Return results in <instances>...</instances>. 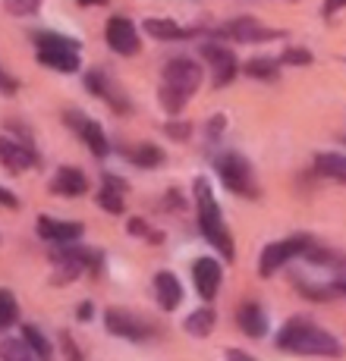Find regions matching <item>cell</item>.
<instances>
[{"label":"cell","instance_id":"1","mask_svg":"<svg viewBox=\"0 0 346 361\" xmlns=\"http://www.w3.org/2000/svg\"><path fill=\"white\" fill-rule=\"evenodd\" d=\"M277 345L293 355H321V358H340L343 345L328 330L315 327L311 321H290L287 327L277 333Z\"/></svg>","mask_w":346,"mask_h":361},{"label":"cell","instance_id":"2","mask_svg":"<svg viewBox=\"0 0 346 361\" xmlns=\"http://www.w3.org/2000/svg\"><path fill=\"white\" fill-rule=\"evenodd\" d=\"M202 85V66L189 57H177L164 66V85H161V107L167 114H179L186 101Z\"/></svg>","mask_w":346,"mask_h":361},{"label":"cell","instance_id":"3","mask_svg":"<svg viewBox=\"0 0 346 361\" xmlns=\"http://www.w3.org/2000/svg\"><path fill=\"white\" fill-rule=\"evenodd\" d=\"M196 207H198V226H202V235L224 255L227 261H233V239L224 226V214L217 207V198L211 195V185L208 179H196Z\"/></svg>","mask_w":346,"mask_h":361},{"label":"cell","instance_id":"4","mask_svg":"<svg viewBox=\"0 0 346 361\" xmlns=\"http://www.w3.org/2000/svg\"><path fill=\"white\" fill-rule=\"evenodd\" d=\"M35 57L38 63L57 69V73H76L79 69V41L76 38H66V35H57V32H41L35 35Z\"/></svg>","mask_w":346,"mask_h":361},{"label":"cell","instance_id":"5","mask_svg":"<svg viewBox=\"0 0 346 361\" xmlns=\"http://www.w3.org/2000/svg\"><path fill=\"white\" fill-rule=\"evenodd\" d=\"M217 176L220 183L227 185L230 192H237V195H246V198H258V185H255V176H252V166L242 154L237 151H227V154L217 157Z\"/></svg>","mask_w":346,"mask_h":361},{"label":"cell","instance_id":"6","mask_svg":"<svg viewBox=\"0 0 346 361\" xmlns=\"http://www.w3.org/2000/svg\"><path fill=\"white\" fill-rule=\"evenodd\" d=\"M311 248V239L309 235H290V239H280V242H271V245L261 252L258 258V274L261 276H274L277 270L283 267L287 261L299 258Z\"/></svg>","mask_w":346,"mask_h":361},{"label":"cell","instance_id":"7","mask_svg":"<svg viewBox=\"0 0 346 361\" xmlns=\"http://www.w3.org/2000/svg\"><path fill=\"white\" fill-rule=\"evenodd\" d=\"M51 261H54V267H57L60 280H76V276L85 274L88 267H95L98 255L88 252V248H69V242H66L64 248H54Z\"/></svg>","mask_w":346,"mask_h":361},{"label":"cell","instance_id":"8","mask_svg":"<svg viewBox=\"0 0 346 361\" xmlns=\"http://www.w3.org/2000/svg\"><path fill=\"white\" fill-rule=\"evenodd\" d=\"M104 324H107V330L114 333V336H123V339H133V343H142V339L151 336V327L142 321V317L129 314V311L123 308H107V314H104Z\"/></svg>","mask_w":346,"mask_h":361},{"label":"cell","instance_id":"9","mask_svg":"<svg viewBox=\"0 0 346 361\" xmlns=\"http://www.w3.org/2000/svg\"><path fill=\"white\" fill-rule=\"evenodd\" d=\"M0 164L6 166L10 173H23L29 166L38 164V154L32 151V142H19V138L10 135H0Z\"/></svg>","mask_w":346,"mask_h":361},{"label":"cell","instance_id":"10","mask_svg":"<svg viewBox=\"0 0 346 361\" xmlns=\"http://www.w3.org/2000/svg\"><path fill=\"white\" fill-rule=\"evenodd\" d=\"M104 38H107L110 51H117L120 57H133V54L138 51V32H136V25L129 23L126 16H114V19H107Z\"/></svg>","mask_w":346,"mask_h":361},{"label":"cell","instance_id":"11","mask_svg":"<svg viewBox=\"0 0 346 361\" xmlns=\"http://www.w3.org/2000/svg\"><path fill=\"white\" fill-rule=\"evenodd\" d=\"M66 123H69V126H73L76 132H79V138L88 145V148H92L95 157H107V154H110L107 135H104V129H101L95 120H88V116L79 114V110H69V114H66Z\"/></svg>","mask_w":346,"mask_h":361},{"label":"cell","instance_id":"12","mask_svg":"<svg viewBox=\"0 0 346 361\" xmlns=\"http://www.w3.org/2000/svg\"><path fill=\"white\" fill-rule=\"evenodd\" d=\"M202 54H205V60L214 69V85H230V82L239 75V63H237V57H233L230 47L202 44Z\"/></svg>","mask_w":346,"mask_h":361},{"label":"cell","instance_id":"13","mask_svg":"<svg viewBox=\"0 0 346 361\" xmlns=\"http://www.w3.org/2000/svg\"><path fill=\"white\" fill-rule=\"evenodd\" d=\"M224 32L230 35L233 41H242V44H261V41H274V38H280V32H277V29H268L265 23H258V19H252V16L230 19Z\"/></svg>","mask_w":346,"mask_h":361},{"label":"cell","instance_id":"14","mask_svg":"<svg viewBox=\"0 0 346 361\" xmlns=\"http://www.w3.org/2000/svg\"><path fill=\"white\" fill-rule=\"evenodd\" d=\"M38 235L54 245H66V242H76L82 235V224L76 220H57V217H38Z\"/></svg>","mask_w":346,"mask_h":361},{"label":"cell","instance_id":"15","mask_svg":"<svg viewBox=\"0 0 346 361\" xmlns=\"http://www.w3.org/2000/svg\"><path fill=\"white\" fill-rule=\"evenodd\" d=\"M192 280H196V289L202 298H214L220 289V280H224V274H220V264L214 258H198L192 264Z\"/></svg>","mask_w":346,"mask_h":361},{"label":"cell","instance_id":"16","mask_svg":"<svg viewBox=\"0 0 346 361\" xmlns=\"http://www.w3.org/2000/svg\"><path fill=\"white\" fill-rule=\"evenodd\" d=\"M51 189L57 192V195L76 198V195H85L88 192V179L79 166H60L57 176H54V183H51Z\"/></svg>","mask_w":346,"mask_h":361},{"label":"cell","instance_id":"17","mask_svg":"<svg viewBox=\"0 0 346 361\" xmlns=\"http://www.w3.org/2000/svg\"><path fill=\"white\" fill-rule=\"evenodd\" d=\"M237 324H239V330L249 333L252 339H261L268 333V314H265V308L255 302H246L237 311Z\"/></svg>","mask_w":346,"mask_h":361},{"label":"cell","instance_id":"18","mask_svg":"<svg viewBox=\"0 0 346 361\" xmlns=\"http://www.w3.org/2000/svg\"><path fill=\"white\" fill-rule=\"evenodd\" d=\"M123 192H126V183L107 173V176H104V189L98 192V204L107 214H123V207H126V201H123Z\"/></svg>","mask_w":346,"mask_h":361},{"label":"cell","instance_id":"19","mask_svg":"<svg viewBox=\"0 0 346 361\" xmlns=\"http://www.w3.org/2000/svg\"><path fill=\"white\" fill-rule=\"evenodd\" d=\"M155 293H157V302H161L164 311H173L183 302V286H179V280L173 274H167V270L155 276Z\"/></svg>","mask_w":346,"mask_h":361},{"label":"cell","instance_id":"20","mask_svg":"<svg viewBox=\"0 0 346 361\" xmlns=\"http://www.w3.org/2000/svg\"><path fill=\"white\" fill-rule=\"evenodd\" d=\"M315 173L324 179H334V183H346V154L328 151V154L315 157Z\"/></svg>","mask_w":346,"mask_h":361},{"label":"cell","instance_id":"21","mask_svg":"<svg viewBox=\"0 0 346 361\" xmlns=\"http://www.w3.org/2000/svg\"><path fill=\"white\" fill-rule=\"evenodd\" d=\"M85 85H88V92L101 94V98L107 101L110 107H120V110H126V101H123L120 94L114 92V85H110V82H107V75H104L101 69H92V73L85 75Z\"/></svg>","mask_w":346,"mask_h":361},{"label":"cell","instance_id":"22","mask_svg":"<svg viewBox=\"0 0 346 361\" xmlns=\"http://www.w3.org/2000/svg\"><path fill=\"white\" fill-rule=\"evenodd\" d=\"M0 358L4 361H47V355L35 352L25 339H4L0 343Z\"/></svg>","mask_w":346,"mask_h":361},{"label":"cell","instance_id":"23","mask_svg":"<svg viewBox=\"0 0 346 361\" xmlns=\"http://www.w3.org/2000/svg\"><path fill=\"white\" fill-rule=\"evenodd\" d=\"M214 324H217V314H214L211 308H198L183 321V330L189 333V336H208V333L214 330Z\"/></svg>","mask_w":346,"mask_h":361},{"label":"cell","instance_id":"24","mask_svg":"<svg viewBox=\"0 0 346 361\" xmlns=\"http://www.w3.org/2000/svg\"><path fill=\"white\" fill-rule=\"evenodd\" d=\"M145 32L155 35V38H161V41H179V38H189V32L179 29V25L173 23V19H157V16L145 19Z\"/></svg>","mask_w":346,"mask_h":361},{"label":"cell","instance_id":"25","mask_svg":"<svg viewBox=\"0 0 346 361\" xmlns=\"http://www.w3.org/2000/svg\"><path fill=\"white\" fill-rule=\"evenodd\" d=\"M277 60L274 57H252L246 63V75H252V79H261V82H274L277 79Z\"/></svg>","mask_w":346,"mask_h":361},{"label":"cell","instance_id":"26","mask_svg":"<svg viewBox=\"0 0 346 361\" xmlns=\"http://www.w3.org/2000/svg\"><path fill=\"white\" fill-rule=\"evenodd\" d=\"M129 161H133L136 166H157L164 161V151L157 148V145L145 142V145H136V148L129 151Z\"/></svg>","mask_w":346,"mask_h":361},{"label":"cell","instance_id":"27","mask_svg":"<svg viewBox=\"0 0 346 361\" xmlns=\"http://www.w3.org/2000/svg\"><path fill=\"white\" fill-rule=\"evenodd\" d=\"M19 317V305H16V295L10 289H0V330L13 327Z\"/></svg>","mask_w":346,"mask_h":361},{"label":"cell","instance_id":"28","mask_svg":"<svg viewBox=\"0 0 346 361\" xmlns=\"http://www.w3.org/2000/svg\"><path fill=\"white\" fill-rule=\"evenodd\" d=\"M23 339L32 345L35 352H41V355H51V343H47V336L41 330H35V327H23Z\"/></svg>","mask_w":346,"mask_h":361},{"label":"cell","instance_id":"29","mask_svg":"<svg viewBox=\"0 0 346 361\" xmlns=\"http://www.w3.org/2000/svg\"><path fill=\"white\" fill-rule=\"evenodd\" d=\"M6 13H13V16H32L35 10L41 6V0H4Z\"/></svg>","mask_w":346,"mask_h":361},{"label":"cell","instance_id":"30","mask_svg":"<svg viewBox=\"0 0 346 361\" xmlns=\"http://www.w3.org/2000/svg\"><path fill=\"white\" fill-rule=\"evenodd\" d=\"M280 63H287V66H309L311 63V54L302 51V47H290V51H283Z\"/></svg>","mask_w":346,"mask_h":361},{"label":"cell","instance_id":"31","mask_svg":"<svg viewBox=\"0 0 346 361\" xmlns=\"http://www.w3.org/2000/svg\"><path fill=\"white\" fill-rule=\"evenodd\" d=\"M346 6V0H324V19H334Z\"/></svg>","mask_w":346,"mask_h":361},{"label":"cell","instance_id":"32","mask_svg":"<svg viewBox=\"0 0 346 361\" xmlns=\"http://www.w3.org/2000/svg\"><path fill=\"white\" fill-rule=\"evenodd\" d=\"M0 204H4V207H19V198L13 195V192H6L4 185H0Z\"/></svg>","mask_w":346,"mask_h":361},{"label":"cell","instance_id":"33","mask_svg":"<svg viewBox=\"0 0 346 361\" xmlns=\"http://www.w3.org/2000/svg\"><path fill=\"white\" fill-rule=\"evenodd\" d=\"M227 361H258V358H252L249 352H242V349H227Z\"/></svg>","mask_w":346,"mask_h":361},{"label":"cell","instance_id":"34","mask_svg":"<svg viewBox=\"0 0 346 361\" xmlns=\"http://www.w3.org/2000/svg\"><path fill=\"white\" fill-rule=\"evenodd\" d=\"M0 92H6V94H13V92H16V82H13L10 75L4 73V69H0Z\"/></svg>","mask_w":346,"mask_h":361},{"label":"cell","instance_id":"35","mask_svg":"<svg viewBox=\"0 0 346 361\" xmlns=\"http://www.w3.org/2000/svg\"><path fill=\"white\" fill-rule=\"evenodd\" d=\"M334 289H337V293H343V295H346V261L340 264V276H337Z\"/></svg>","mask_w":346,"mask_h":361},{"label":"cell","instance_id":"36","mask_svg":"<svg viewBox=\"0 0 346 361\" xmlns=\"http://www.w3.org/2000/svg\"><path fill=\"white\" fill-rule=\"evenodd\" d=\"M129 233L133 235H148V226H145L142 220H129Z\"/></svg>","mask_w":346,"mask_h":361},{"label":"cell","instance_id":"37","mask_svg":"<svg viewBox=\"0 0 346 361\" xmlns=\"http://www.w3.org/2000/svg\"><path fill=\"white\" fill-rule=\"evenodd\" d=\"M64 349H66L69 361H79V352H76V345H73V339H69V336H64Z\"/></svg>","mask_w":346,"mask_h":361},{"label":"cell","instance_id":"38","mask_svg":"<svg viewBox=\"0 0 346 361\" xmlns=\"http://www.w3.org/2000/svg\"><path fill=\"white\" fill-rule=\"evenodd\" d=\"M92 305H82V308H79V317H82V321H85V317H92Z\"/></svg>","mask_w":346,"mask_h":361},{"label":"cell","instance_id":"39","mask_svg":"<svg viewBox=\"0 0 346 361\" xmlns=\"http://www.w3.org/2000/svg\"><path fill=\"white\" fill-rule=\"evenodd\" d=\"M79 4H82V6H104L107 0H79Z\"/></svg>","mask_w":346,"mask_h":361}]
</instances>
